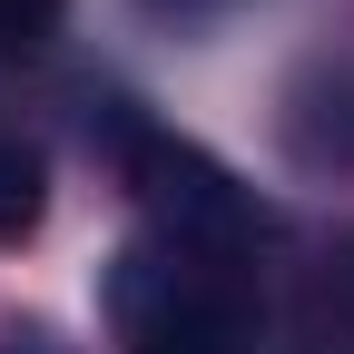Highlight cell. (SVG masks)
Masks as SVG:
<instances>
[{
  "label": "cell",
  "mask_w": 354,
  "mask_h": 354,
  "mask_svg": "<svg viewBox=\"0 0 354 354\" xmlns=\"http://www.w3.org/2000/svg\"><path fill=\"white\" fill-rule=\"evenodd\" d=\"M256 266L246 246L207 236H128L109 266V335L118 354H256Z\"/></svg>",
  "instance_id": "cell-1"
},
{
  "label": "cell",
  "mask_w": 354,
  "mask_h": 354,
  "mask_svg": "<svg viewBox=\"0 0 354 354\" xmlns=\"http://www.w3.org/2000/svg\"><path fill=\"white\" fill-rule=\"evenodd\" d=\"M128 187H138L148 227L158 236H207V246H256V207L236 197L227 167H207L197 148L158 138V128H138L128 138Z\"/></svg>",
  "instance_id": "cell-2"
},
{
  "label": "cell",
  "mask_w": 354,
  "mask_h": 354,
  "mask_svg": "<svg viewBox=\"0 0 354 354\" xmlns=\"http://www.w3.org/2000/svg\"><path fill=\"white\" fill-rule=\"evenodd\" d=\"M30 227H39V158L0 138V236H30Z\"/></svg>",
  "instance_id": "cell-3"
},
{
  "label": "cell",
  "mask_w": 354,
  "mask_h": 354,
  "mask_svg": "<svg viewBox=\"0 0 354 354\" xmlns=\"http://www.w3.org/2000/svg\"><path fill=\"white\" fill-rule=\"evenodd\" d=\"M69 0H0V50H39V39L59 30Z\"/></svg>",
  "instance_id": "cell-4"
},
{
  "label": "cell",
  "mask_w": 354,
  "mask_h": 354,
  "mask_svg": "<svg viewBox=\"0 0 354 354\" xmlns=\"http://www.w3.org/2000/svg\"><path fill=\"white\" fill-rule=\"evenodd\" d=\"M158 20H207V10H227V0H148Z\"/></svg>",
  "instance_id": "cell-5"
}]
</instances>
